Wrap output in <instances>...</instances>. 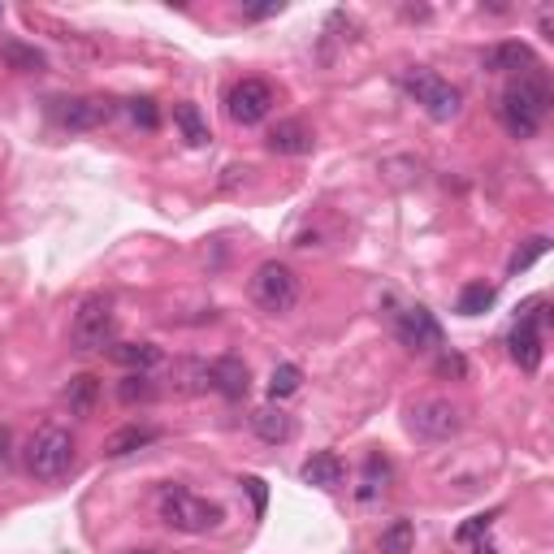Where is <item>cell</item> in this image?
Here are the masks:
<instances>
[{
	"mask_svg": "<svg viewBox=\"0 0 554 554\" xmlns=\"http://www.w3.org/2000/svg\"><path fill=\"white\" fill-rule=\"evenodd\" d=\"M252 429L260 433L265 442H290V433H295V425H290V416L282 412V407H260V412L252 416Z\"/></svg>",
	"mask_w": 554,
	"mask_h": 554,
	"instance_id": "d6986e66",
	"label": "cell"
},
{
	"mask_svg": "<svg viewBox=\"0 0 554 554\" xmlns=\"http://www.w3.org/2000/svg\"><path fill=\"white\" fill-rule=\"evenodd\" d=\"M550 252V239H542V234H537V239H529V247H524V252H516L511 256V273H524L533 265V260H542Z\"/></svg>",
	"mask_w": 554,
	"mask_h": 554,
	"instance_id": "484cf974",
	"label": "cell"
},
{
	"mask_svg": "<svg viewBox=\"0 0 554 554\" xmlns=\"http://www.w3.org/2000/svg\"><path fill=\"white\" fill-rule=\"evenodd\" d=\"M117 399H122V403H148L152 399V381L143 373H130L122 386H117Z\"/></svg>",
	"mask_w": 554,
	"mask_h": 554,
	"instance_id": "d4e9b609",
	"label": "cell"
},
{
	"mask_svg": "<svg viewBox=\"0 0 554 554\" xmlns=\"http://www.w3.org/2000/svg\"><path fill=\"white\" fill-rule=\"evenodd\" d=\"M126 554H152V550H126Z\"/></svg>",
	"mask_w": 554,
	"mask_h": 554,
	"instance_id": "836d02e7",
	"label": "cell"
},
{
	"mask_svg": "<svg viewBox=\"0 0 554 554\" xmlns=\"http://www.w3.org/2000/svg\"><path fill=\"white\" fill-rule=\"evenodd\" d=\"M109 355L122 368H135V373H148V368L161 364V347H152V342H117Z\"/></svg>",
	"mask_w": 554,
	"mask_h": 554,
	"instance_id": "9a60e30c",
	"label": "cell"
},
{
	"mask_svg": "<svg viewBox=\"0 0 554 554\" xmlns=\"http://www.w3.org/2000/svg\"><path fill=\"white\" fill-rule=\"evenodd\" d=\"M520 65H533V52L520 39H503L485 52V70H520Z\"/></svg>",
	"mask_w": 554,
	"mask_h": 554,
	"instance_id": "e0dca14e",
	"label": "cell"
},
{
	"mask_svg": "<svg viewBox=\"0 0 554 554\" xmlns=\"http://www.w3.org/2000/svg\"><path fill=\"white\" fill-rule=\"evenodd\" d=\"M208 381H213V390L226 394L230 403L247 399V390H252V373H247V364L239 355H221V360L208 364Z\"/></svg>",
	"mask_w": 554,
	"mask_h": 554,
	"instance_id": "8fae6325",
	"label": "cell"
},
{
	"mask_svg": "<svg viewBox=\"0 0 554 554\" xmlns=\"http://www.w3.org/2000/svg\"><path fill=\"white\" fill-rule=\"evenodd\" d=\"M438 373H446V377H464V373H468L464 355H442V360H438Z\"/></svg>",
	"mask_w": 554,
	"mask_h": 554,
	"instance_id": "f1b7e54d",
	"label": "cell"
},
{
	"mask_svg": "<svg viewBox=\"0 0 554 554\" xmlns=\"http://www.w3.org/2000/svg\"><path fill=\"white\" fill-rule=\"evenodd\" d=\"M0 61L9 65V70H22V74H39L44 70V52L22 44V39H0Z\"/></svg>",
	"mask_w": 554,
	"mask_h": 554,
	"instance_id": "2e32d148",
	"label": "cell"
},
{
	"mask_svg": "<svg viewBox=\"0 0 554 554\" xmlns=\"http://www.w3.org/2000/svg\"><path fill=\"white\" fill-rule=\"evenodd\" d=\"M74 468V438L57 425H44L26 442V472L35 481H61Z\"/></svg>",
	"mask_w": 554,
	"mask_h": 554,
	"instance_id": "7a4b0ae2",
	"label": "cell"
},
{
	"mask_svg": "<svg viewBox=\"0 0 554 554\" xmlns=\"http://www.w3.org/2000/svg\"><path fill=\"white\" fill-rule=\"evenodd\" d=\"M381 554H412V546H416V529L407 520H394L386 533H381Z\"/></svg>",
	"mask_w": 554,
	"mask_h": 554,
	"instance_id": "7402d4cb",
	"label": "cell"
},
{
	"mask_svg": "<svg viewBox=\"0 0 554 554\" xmlns=\"http://www.w3.org/2000/svg\"><path fill=\"white\" fill-rule=\"evenodd\" d=\"M407 91H412L416 104L433 117V122H451V117H459V109H464V96H459V87L442 83V78L429 74V70L407 74Z\"/></svg>",
	"mask_w": 554,
	"mask_h": 554,
	"instance_id": "8992f818",
	"label": "cell"
},
{
	"mask_svg": "<svg viewBox=\"0 0 554 554\" xmlns=\"http://www.w3.org/2000/svg\"><path fill=\"white\" fill-rule=\"evenodd\" d=\"M113 104L100 96H78V100H61L57 104V122L70 130H96L100 122H109Z\"/></svg>",
	"mask_w": 554,
	"mask_h": 554,
	"instance_id": "7c38bea8",
	"label": "cell"
},
{
	"mask_svg": "<svg viewBox=\"0 0 554 554\" xmlns=\"http://www.w3.org/2000/svg\"><path fill=\"white\" fill-rule=\"evenodd\" d=\"M394 334H399V342L407 351H438L442 347V325L438 316H433L429 308H407L399 312V321H394Z\"/></svg>",
	"mask_w": 554,
	"mask_h": 554,
	"instance_id": "30bf717a",
	"label": "cell"
},
{
	"mask_svg": "<svg viewBox=\"0 0 554 554\" xmlns=\"http://www.w3.org/2000/svg\"><path fill=\"white\" fill-rule=\"evenodd\" d=\"M174 122H178L182 139H187L191 148H204V143H208V122L200 117V109H195V104H174Z\"/></svg>",
	"mask_w": 554,
	"mask_h": 554,
	"instance_id": "44dd1931",
	"label": "cell"
},
{
	"mask_svg": "<svg viewBox=\"0 0 554 554\" xmlns=\"http://www.w3.org/2000/svg\"><path fill=\"white\" fill-rule=\"evenodd\" d=\"M299 386H303L299 364H277L273 373H269V394H273V399H290Z\"/></svg>",
	"mask_w": 554,
	"mask_h": 554,
	"instance_id": "cb8c5ba5",
	"label": "cell"
},
{
	"mask_svg": "<svg viewBox=\"0 0 554 554\" xmlns=\"http://www.w3.org/2000/svg\"><path fill=\"white\" fill-rule=\"evenodd\" d=\"M490 524H494V516H477V520H468V524H464V529H459L455 537H459V542H477L481 533H490Z\"/></svg>",
	"mask_w": 554,
	"mask_h": 554,
	"instance_id": "83f0119b",
	"label": "cell"
},
{
	"mask_svg": "<svg viewBox=\"0 0 554 554\" xmlns=\"http://www.w3.org/2000/svg\"><path fill=\"white\" fill-rule=\"evenodd\" d=\"M130 117H135V126H143V130L161 126V113H156L152 100H130Z\"/></svg>",
	"mask_w": 554,
	"mask_h": 554,
	"instance_id": "4316f807",
	"label": "cell"
},
{
	"mask_svg": "<svg viewBox=\"0 0 554 554\" xmlns=\"http://www.w3.org/2000/svg\"><path fill=\"white\" fill-rule=\"evenodd\" d=\"M299 477L308 485H316V490H338V485H342V459L334 451H321V455H312L308 464H303Z\"/></svg>",
	"mask_w": 554,
	"mask_h": 554,
	"instance_id": "5bb4252c",
	"label": "cell"
},
{
	"mask_svg": "<svg viewBox=\"0 0 554 554\" xmlns=\"http://www.w3.org/2000/svg\"><path fill=\"white\" fill-rule=\"evenodd\" d=\"M265 143H269V152H277V156H308L312 152V130L303 122H277Z\"/></svg>",
	"mask_w": 554,
	"mask_h": 554,
	"instance_id": "4fadbf2b",
	"label": "cell"
},
{
	"mask_svg": "<svg viewBox=\"0 0 554 554\" xmlns=\"http://www.w3.org/2000/svg\"><path fill=\"white\" fill-rule=\"evenodd\" d=\"M5 459H9V429L0 425V464H5Z\"/></svg>",
	"mask_w": 554,
	"mask_h": 554,
	"instance_id": "1f68e13d",
	"label": "cell"
},
{
	"mask_svg": "<svg viewBox=\"0 0 554 554\" xmlns=\"http://www.w3.org/2000/svg\"><path fill=\"white\" fill-rule=\"evenodd\" d=\"M477 554H498V550H494V546H485V542H481V546H477Z\"/></svg>",
	"mask_w": 554,
	"mask_h": 554,
	"instance_id": "d6a6232c",
	"label": "cell"
},
{
	"mask_svg": "<svg viewBox=\"0 0 554 554\" xmlns=\"http://www.w3.org/2000/svg\"><path fill=\"white\" fill-rule=\"evenodd\" d=\"M152 438H156V429H148V425H126V429H117V433H109V438H104V455L122 459L130 451H139V446H148Z\"/></svg>",
	"mask_w": 554,
	"mask_h": 554,
	"instance_id": "ac0fdd59",
	"label": "cell"
},
{
	"mask_svg": "<svg viewBox=\"0 0 554 554\" xmlns=\"http://www.w3.org/2000/svg\"><path fill=\"white\" fill-rule=\"evenodd\" d=\"M161 520L174 533H208V529H217L221 507L204 503V498H195L191 490H178V485H169V490L161 494Z\"/></svg>",
	"mask_w": 554,
	"mask_h": 554,
	"instance_id": "3957f363",
	"label": "cell"
},
{
	"mask_svg": "<svg viewBox=\"0 0 554 554\" xmlns=\"http://www.w3.org/2000/svg\"><path fill=\"white\" fill-rule=\"evenodd\" d=\"M269 109H273V87L265 83V78H243V83L226 96V113H230L239 126L265 122Z\"/></svg>",
	"mask_w": 554,
	"mask_h": 554,
	"instance_id": "ba28073f",
	"label": "cell"
},
{
	"mask_svg": "<svg viewBox=\"0 0 554 554\" xmlns=\"http://www.w3.org/2000/svg\"><path fill=\"white\" fill-rule=\"evenodd\" d=\"M243 485H247V494H252V503H256V516H260V511H265V498H269V494H265V481H260V477H247Z\"/></svg>",
	"mask_w": 554,
	"mask_h": 554,
	"instance_id": "f546056e",
	"label": "cell"
},
{
	"mask_svg": "<svg viewBox=\"0 0 554 554\" xmlns=\"http://www.w3.org/2000/svg\"><path fill=\"white\" fill-rule=\"evenodd\" d=\"M0 18H5V9H0Z\"/></svg>",
	"mask_w": 554,
	"mask_h": 554,
	"instance_id": "e575fe53",
	"label": "cell"
},
{
	"mask_svg": "<svg viewBox=\"0 0 554 554\" xmlns=\"http://www.w3.org/2000/svg\"><path fill=\"white\" fill-rule=\"evenodd\" d=\"M407 425L425 442H446L464 429V416H459V407L451 399H420L412 407V416H407Z\"/></svg>",
	"mask_w": 554,
	"mask_h": 554,
	"instance_id": "52a82bcc",
	"label": "cell"
},
{
	"mask_svg": "<svg viewBox=\"0 0 554 554\" xmlns=\"http://www.w3.org/2000/svg\"><path fill=\"white\" fill-rule=\"evenodd\" d=\"M96 399H100V381H96V377H91V373L70 377V386H65V403H70L74 416H91Z\"/></svg>",
	"mask_w": 554,
	"mask_h": 554,
	"instance_id": "ffe728a7",
	"label": "cell"
},
{
	"mask_svg": "<svg viewBox=\"0 0 554 554\" xmlns=\"http://www.w3.org/2000/svg\"><path fill=\"white\" fill-rule=\"evenodd\" d=\"M494 308V286H485V282H472L459 290V312L464 316H481V312H490Z\"/></svg>",
	"mask_w": 554,
	"mask_h": 554,
	"instance_id": "603a6c76",
	"label": "cell"
},
{
	"mask_svg": "<svg viewBox=\"0 0 554 554\" xmlns=\"http://www.w3.org/2000/svg\"><path fill=\"white\" fill-rule=\"evenodd\" d=\"M252 299L265 312H273V316L290 312L299 303V277H295V269L282 265V260H265V265L256 269V277H252Z\"/></svg>",
	"mask_w": 554,
	"mask_h": 554,
	"instance_id": "5b68a950",
	"label": "cell"
},
{
	"mask_svg": "<svg viewBox=\"0 0 554 554\" xmlns=\"http://www.w3.org/2000/svg\"><path fill=\"white\" fill-rule=\"evenodd\" d=\"M542 325H546V312H542V303H533L529 312L520 316V325L511 329V360H516L520 368H533L542 364Z\"/></svg>",
	"mask_w": 554,
	"mask_h": 554,
	"instance_id": "9c48e42d",
	"label": "cell"
},
{
	"mask_svg": "<svg viewBox=\"0 0 554 554\" xmlns=\"http://www.w3.org/2000/svg\"><path fill=\"white\" fill-rule=\"evenodd\" d=\"M247 18H273V13H282V0H269V5H252V9H243Z\"/></svg>",
	"mask_w": 554,
	"mask_h": 554,
	"instance_id": "4dcf8cb0",
	"label": "cell"
},
{
	"mask_svg": "<svg viewBox=\"0 0 554 554\" xmlns=\"http://www.w3.org/2000/svg\"><path fill=\"white\" fill-rule=\"evenodd\" d=\"M546 113H550V87H546V78L524 74L520 83H511L503 91V122H507V130L516 139H533L537 130H542Z\"/></svg>",
	"mask_w": 554,
	"mask_h": 554,
	"instance_id": "6da1fadb",
	"label": "cell"
},
{
	"mask_svg": "<svg viewBox=\"0 0 554 554\" xmlns=\"http://www.w3.org/2000/svg\"><path fill=\"white\" fill-rule=\"evenodd\" d=\"M70 342L74 351H104L113 342V303L104 295H87L83 303H78L74 312V325H70Z\"/></svg>",
	"mask_w": 554,
	"mask_h": 554,
	"instance_id": "277c9868",
	"label": "cell"
}]
</instances>
